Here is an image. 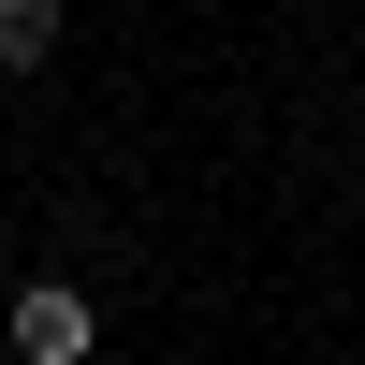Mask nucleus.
<instances>
[{"instance_id": "obj_1", "label": "nucleus", "mask_w": 365, "mask_h": 365, "mask_svg": "<svg viewBox=\"0 0 365 365\" xmlns=\"http://www.w3.org/2000/svg\"><path fill=\"white\" fill-rule=\"evenodd\" d=\"M88 351H103V307L73 278H29L15 292V365H88Z\"/></svg>"}, {"instance_id": "obj_2", "label": "nucleus", "mask_w": 365, "mask_h": 365, "mask_svg": "<svg viewBox=\"0 0 365 365\" xmlns=\"http://www.w3.org/2000/svg\"><path fill=\"white\" fill-rule=\"evenodd\" d=\"M58 44H73V15H58V0H0V73H44Z\"/></svg>"}]
</instances>
